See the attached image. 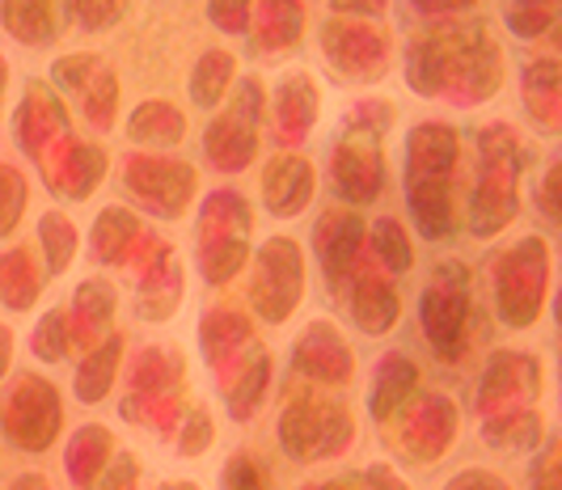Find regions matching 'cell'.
<instances>
[{
    "mask_svg": "<svg viewBox=\"0 0 562 490\" xmlns=\"http://www.w3.org/2000/svg\"><path fill=\"white\" fill-rule=\"evenodd\" d=\"M406 81L423 98H449L452 106H479L504 86V52L482 22H445L423 30L406 52Z\"/></svg>",
    "mask_w": 562,
    "mask_h": 490,
    "instance_id": "cell-1",
    "label": "cell"
},
{
    "mask_svg": "<svg viewBox=\"0 0 562 490\" xmlns=\"http://www.w3.org/2000/svg\"><path fill=\"white\" fill-rule=\"evenodd\" d=\"M457 136L449 123H415L406 140V203L427 241L452 232V161Z\"/></svg>",
    "mask_w": 562,
    "mask_h": 490,
    "instance_id": "cell-2",
    "label": "cell"
},
{
    "mask_svg": "<svg viewBox=\"0 0 562 490\" xmlns=\"http://www.w3.org/2000/svg\"><path fill=\"white\" fill-rule=\"evenodd\" d=\"M479 186L470 200V225L479 237L499 232L516 212V178L525 166H533V148L512 132V123H486L479 136Z\"/></svg>",
    "mask_w": 562,
    "mask_h": 490,
    "instance_id": "cell-3",
    "label": "cell"
},
{
    "mask_svg": "<svg viewBox=\"0 0 562 490\" xmlns=\"http://www.w3.org/2000/svg\"><path fill=\"white\" fill-rule=\"evenodd\" d=\"M419 318L427 343L440 360L457 364L465 351V318H470V275L461 262H440L419 296Z\"/></svg>",
    "mask_w": 562,
    "mask_h": 490,
    "instance_id": "cell-4",
    "label": "cell"
},
{
    "mask_svg": "<svg viewBox=\"0 0 562 490\" xmlns=\"http://www.w3.org/2000/svg\"><path fill=\"white\" fill-rule=\"evenodd\" d=\"M546 275H550V250L546 237H525L507 250L495 266V288H499V318L507 326H529L541 314L546 300Z\"/></svg>",
    "mask_w": 562,
    "mask_h": 490,
    "instance_id": "cell-5",
    "label": "cell"
},
{
    "mask_svg": "<svg viewBox=\"0 0 562 490\" xmlns=\"http://www.w3.org/2000/svg\"><path fill=\"white\" fill-rule=\"evenodd\" d=\"M258 118H262V81L241 77V89L233 93L225 115H216L203 132V152L216 170L241 173L258 148Z\"/></svg>",
    "mask_w": 562,
    "mask_h": 490,
    "instance_id": "cell-6",
    "label": "cell"
},
{
    "mask_svg": "<svg viewBox=\"0 0 562 490\" xmlns=\"http://www.w3.org/2000/svg\"><path fill=\"white\" fill-rule=\"evenodd\" d=\"M254 309L267 321H283L305 296V254L292 237H267L258 246V271H254Z\"/></svg>",
    "mask_w": 562,
    "mask_h": 490,
    "instance_id": "cell-7",
    "label": "cell"
},
{
    "mask_svg": "<svg viewBox=\"0 0 562 490\" xmlns=\"http://www.w3.org/2000/svg\"><path fill=\"white\" fill-rule=\"evenodd\" d=\"M322 52L351 81H381L390 72V34L368 22L330 18L322 26Z\"/></svg>",
    "mask_w": 562,
    "mask_h": 490,
    "instance_id": "cell-8",
    "label": "cell"
},
{
    "mask_svg": "<svg viewBox=\"0 0 562 490\" xmlns=\"http://www.w3.org/2000/svg\"><path fill=\"white\" fill-rule=\"evenodd\" d=\"M123 182L148 212H157L166 220L182 216L195 195V170L182 166L178 157H127Z\"/></svg>",
    "mask_w": 562,
    "mask_h": 490,
    "instance_id": "cell-9",
    "label": "cell"
},
{
    "mask_svg": "<svg viewBox=\"0 0 562 490\" xmlns=\"http://www.w3.org/2000/svg\"><path fill=\"white\" fill-rule=\"evenodd\" d=\"M330 178H335L338 195L347 203L376 200V195H381V182H385L381 136L342 123V136H338V145H335V161H330Z\"/></svg>",
    "mask_w": 562,
    "mask_h": 490,
    "instance_id": "cell-10",
    "label": "cell"
},
{
    "mask_svg": "<svg viewBox=\"0 0 562 490\" xmlns=\"http://www.w3.org/2000/svg\"><path fill=\"white\" fill-rule=\"evenodd\" d=\"M56 398H59L56 389L47 380H38V376H22L13 385L9 402H4V428H9V440L18 448L38 453V448H47L56 440V428H59L56 419H38V410H59Z\"/></svg>",
    "mask_w": 562,
    "mask_h": 490,
    "instance_id": "cell-11",
    "label": "cell"
},
{
    "mask_svg": "<svg viewBox=\"0 0 562 490\" xmlns=\"http://www.w3.org/2000/svg\"><path fill=\"white\" fill-rule=\"evenodd\" d=\"M56 86L81 98V111L93 127H111L114 123V72L102 68L98 56H68L56 64Z\"/></svg>",
    "mask_w": 562,
    "mask_h": 490,
    "instance_id": "cell-12",
    "label": "cell"
},
{
    "mask_svg": "<svg viewBox=\"0 0 562 490\" xmlns=\"http://www.w3.org/2000/svg\"><path fill=\"white\" fill-rule=\"evenodd\" d=\"M364 241V220L347 207H335V212H322L317 225H313V246H317V259H322V271L330 280V288L342 284V275L351 271V259Z\"/></svg>",
    "mask_w": 562,
    "mask_h": 490,
    "instance_id": "cell-13",
    "label": "cell"
},
{
    "mask_svg": "<svg viewBox=\"0 0 562 490\" xmlns=\"http://www.w3.org/2000/svg\"><path fill=\"white\" fill-rule=\"evenodd\" d=\"M313 200V166L305 157H276L262 170V207L280 220L301 216Z\"/></svg>",
    "mask_w": 562,
    "mask_h": 490,
    "instance_id": "cell-14",
    "label": "cell"
},
{
    "mask_svg": "<svg viewBox=\"0 0 562 490\" xmlns=\"http://www.w3.org/2000/svg\"><path fill=\"white\" fill-rule=\"evenodd\" d=\"M313 118H317V86L310 72H283L276 86V123H280V140L301 145L310 136Z\"/></svg>",
    "mask_w": 562,
    "mask_h": 490,
    "instance_id": "cell-15",
    "label": "cell"
},
{
    "mask_svg": "<svg viewBox=\"0 0 562 490\" xmlns=\"http://www.w3.org/2000/svg\"><path fill=\"white\" fill-rule=\"evenodd\" d=\"M296 364H301V373L322 376V380H347L351 376V355H347V346H342L330 321H313L310 334L296 346Z\"/></svg>",
    "mask_w": 562,
    "mask_h": 490,
    "instance_id": "cell-16",
    "label": "cell"
},
{
    "mask_svg": "<svg viewBox=\"0 0 562 490\" xmlns=\"http://www.w3.org/2000/svg\"><path fill=\"white\" fill-rule=\"evenodd\" d=\"M127 136H132L136 145L169 148L187 136V118H182V111H178L173 102L153 98V102H140V106L127 115Z\"/></svg>",
    "mask_w": 562,
    "mask_h": 490,
    "instance_id": "cell-17",
    "label": "cell"
},
{
    "mask_svg": "<svg viewBox=\"0 0 562 490\" xmlns=\"http://www.w3.org/2000/svg\"><path fill=\"white\" fill-rule=\"evenodd\" d=\"M520 86H525V106L537 118V127L541 132H559V59L554 56L533 59L525 68Z\"/></svg>",
    "mask_w": 562,
    "mask_h": 490,
    "instance_id": "cell-18",
    "label": "cell"
},
{
    "mask_svg": "<svg viewBox=\"0 0 562 490\" xmlns=\"http://www.w3.org/2000/svg\"><path fill=\"white\" fill-rule=\"evenodd\" d=\"M0 22L26 47H43V43L56 38V9H52V0H0Z\"/></svg>",
    "mask_w": 562,
    "mask_h": 490,
    "instance_id": "cell-19",
    "label": "cell"
},
{
    "mask_svg": "<svg viewBox=\"0 0 562 490\" xmlns=\"http://www.w3.org/2000/svg\"><path fill=\"white\" fill-rule=\"evenodd\" d=\"M233 77H237V56L233 52H221V47L203 52L195 59V68H191V102L203 106V111H216L228 98Z\"/></svg>",
    "mask_w": 562,
    "mask_h": 490,
    "instance_id": "cell-20",
    "label": "cell"
},
{
    "mask_svg": "<svg viewBox=\"0 0 562 490\" xmlns=\"http://www.w3.org/2000/svg\"><path fill=\"white\" fill-rule=\"evenodd\" d=\"M301 26H305L301 0H262L254 47H267V52L271 47H292V43H301Z\"/></svg>",
    "mask_w": 562,
    "mask_h": 490,
    "instance_id": "cell-21",
    "label": "cell"
},
{
    "mask_svg": "<svg viewBox=\"0 0 562 490\" xmlns=\"http://www.w3.org/2000/svg\"><path fill=\"white\" fill-rule=\"evenodd\" d=\"M415 385V364L394 351V355H381V368H376V380H372V419H390L397 406H402V394Z\"/></svg>",
    "mask_w": 562,
    "mask_h": 490,
    "instance_id": "cell-22",
    "label": "cell"
},
{
    "mask_svg": "<svg viewBox=\"0 0 562 490\" xmlns=\"http://www.w3.org/2000/svg\"><path fill=\"white\" fill-rule=\"evenodd\" d=\"M351 314H356V321L364 326V334H385V330L397 321V314H402V305H397V292L390 288V284L364 280V284L356 288Z\"/></svg>",
    "mask_w": 562,
    "mask_h": 490,
    "instance_id": "cell-23",
    "label": "cell"
},
{
    "mask_svg": "<svg viewBox=\"0 0 562 490\" xmlns=\"http://www.w3.org/2000/svg\"><path fill=\"white\" fill-rule=\"evenodd\" d=\"M119 351H123V339H106L93 355H85V364L77 368V398H81L85 406H93L106 398V389L114 385Z\"/></svg>",
    "mask_w": 562,
    "mask_h": 490,
    "instance_id": "cell-24",
    "label": "cell"
},
{
    "mask_svg": "<svg viewBox=\"0 0 562 490\" xmlns=\"http://www.w3.org/2000/svg\"><path fill=\"white\" fill-rule=\"evenodd\" d=\"M38 296V275L30 266V254L18 246V250H4L0 254V300L9 309H30Z\"/></svg>",
    "mask_w": 562,
    "mask_h": 490,
    "instance_id": "cell-25",
    "label": "cell"
},
{
    "mask_svg": "<svg viewBox=\"0 0 562 490\" xmlns=\"http://www.w3.org/2000/svg\"><path fill=\"white\" fill-rule=\"evenodd\" d=\"M136 237H140V220L132 212H123V207H106L98 216V225H93V254L102 262H119Z\"/></svg>",
    "mask_w": 562,
    "mask_h": 490,
    "instance_id": "cell-26",
    "label": "cell"
},
{
    "mask_svg": "<svg viewBox=\"0 0 562 490\" xmlns=\"http://www.w3.org/2000/svg\"><path fill=\"white\" fill-rule=\"evenodd\" d=\"M38 241H43V254H47V275H64L72 266L77 254V229L64 212H47L38 220Z\"/></svg>",
    "mask_w": 562,
    "mask_h": 490,
    "instance_id": "cell-27",
    "label": "cell"
},
{
    "mask_svg": "<svg viewBox=\"0 0 562 490\" xmlns=\"http://www.w3.org/2000/svg\"><path fill=\"white\" fill-rule=\"evenodd\" d=\"M559 22V0H504V26L516 38H541Z\"/></svg>",
    "mask_w": 562,
    "mask_h": 490,
    "instance_id": "cell-28",
    "label": "cell"
},
{
    "mask_svg": "<svg viewBox=\"0 0 562 490\" xmlns=\"http://www.w3.org/2000/svg\"><path fill=\"white\" fill-rule=\"evenodd\" d=\"M267 380H271V355H267V351H258L250 364H246L241 380L233 385V394H228V414H233V419H250L254 410L262 406Z\"/></svg>",
    "mask_w": 562,
    "mask_h": 490,
    "instance_id": "cell-29",
    "label": "cell"
},
{
    "mask_svg": "<svg viewBox=\"0 0 562 490\" xmlns=\"http://www.w3.org/2000/svg\"><path fill=\"white\" fill-rule=\"evenodd\" d=\"M372 250H376L381 266H390L397 275L415 266V250H411V241H406V232H402V225H397L394 216H381L372 225Z\"/></svg>",
    "mask_w": 562,
    "mask_h": 490,
    "instance_id": "cell-30",
    "label": "cell"
},
{
    "mask_svg": "<svg viewBox=\"0 0 562 490\" xmlns=\"http://www.w3.org/2000/svg\"><path fill=\"white\" fill-rule=\"evenodd\" d=\"M221 490H271V469L258 453L241 448L228 457L225 474H221Z\"/></svg>",
    "mask_w": 562,
    "mask_h": 490,
    "instance_id": "cell-31",
    "label": "cell"
},
{
    "mask_svg": "<svg viewBox=\"0 0 562 490\" xmlns=\"http://www.w3.org/2000/svg\"><path fill=\"white\" fill-rule=\"evenodd\" d=\"M26 212V178L9 166H0V237H9Z\"/></svg>",
    "mask_w": 562,
    "mask_h": 490,
    "instance_id": "cell-32",
    "label": "cell"
},
{
    "mask_svg": "<svg viewBox=\"0 0 562 490\" xmlns=\"http://www.w3.org/2000/svg\"><path fill=\"white\" fill-rule=\"evenodd\" d=\"M132 0H72V18L81 30H111Z\"/></svg>",
    "mask_w": 562,
    "mask_h": 490,
    "instance_id": "cell-33",
    "label": "cell"
},
{
    "mask_svg": "<svg viewBox=\"0 0 562 490\" xmlns=\"http://www.w3.org/2000/svg\"><path fill=\"white\" fill-rule=\"evenodd\" d=\"M254 18V0H207V22L225 34H241Z\"/></svg>",
    "mask_w": 562,
    "mask_h": 490,
    "instance_id": "cell-34",
    "label": "cell"
},
{
    "mask_svg": "<svg viewBox=\"0 0 562 490\" xmlns=\"http://www.w3.org/2000/svg\"><path fill=\"white\" fill-rule=\"evenodd\" d=\"M77 305L89 314V326H102L114 314V288L106 280H85L77 288Z\"/></svg>",
    "mask_w": 562,
    "mask_h": 490,
    "instance_id": "cell-35",
    "label": "cell"
},
{
    "mask_svg": "<svg viewBox=\"0 0 562 490\" xmlns=\"http://www.w3.org/2000/svg\"><path fill=\"white\" fill-rule=\"evenodd\" d=\"M207 444H212V414H207V406H191L178 453L182 457H199V453H207Z\"/></svg>",
    "mask_w": 562,
    "mask_h": 490,
    "instance_id": "cell-36",
    "label": "cell"
},
{
    "mask_svg": "<svg viewBox=\"0 0 562 490\" xmlns=\"http://www.w3.org/2000/svg\"><path fill=\"white\" fill-rule=\"evenodd\" d=\"M34 351H38L43 360H56L59 351H64V318H59V314H47V318L38 321V334H34Z\"/></svg>",
    "mask_w": 562,
    "mask_h": 490,
    "instance_id": "cell-37",
    "label": "cell"
},
{
    "mask_svg": "<svg viewBox=\"0 0 562 490\" xmlns=\"http://www.w3.org/2000/svg\"><path fill=\"white\" fill-rule=\"evenodd\" d=\"M537 207L546 212L550 225H559V166H550L546 178H541V186H537Z\"/></svg>",
    "mask_w": 562,
    "mask_h": 490,
    "instance_id": "cell-38",
    "label": "cell"
},
{
    "mask_svg": "<svg viewBox=\"0 0 562 490\" xmlns=\"http://www.w3.org/2000/svg\"><path fill=\"white\" fill-rule=\"evenodd\" d=\"M330 9H335L338 18L351 13V18L360 22V18H381V13L390 9V0H330Z\"/></svg>",
    "mask_w": 562,
    "mask_h": 490,
    "instance_id": "cell-39",
    "label": "cell"
},
{
    "mask_svg": "<svg viewBox=\"0 0 562 490\" xmlns=\"http://www.w3.org/2000/svg\"><path fill=\"white\" fill-rule=\"evenodd\" d=\"M415 13H427V18H449V13H465L474 9L479 0H411Z\"/></svg>",
    "mask_w": 562,
    "mask_h": 490,
    "instance_id": "cell-40",
    "label": "cell"
},
{
    "mask_svg": "<svg viewBox=\"0 0 562 490\" xmlns=\"http://www.w3.org/2000/svg\"><path fill=\"white\" fill-rule=\"evenodd\" d=\"M119 465H123V469H114V482L106 490H132L136 474H140V465H136V457H132V453H123V457H119Z\"/></svg>",
    "mask_w": 562,
    "mask_h": 490,
    "instance_id": "cell-41",
    "label": "cell"
},
{
    "mask_svg": "<svg viewBox=\"0 0 562 490\" xmlns=\"http://www.w3.org/2000/svg\"><path fill=\"white\" fill-rule=\"evenodd\" d=\"M554 465H559V444H550L546 461L537 469V490H554Z\"/></svg>",
    "mask_w": 562,
    "mask_h": 490,
    "instance_id": "cell-42",
    "label": "cell"
},
{
    "mask_svg": "<svg viewBox=\"0 0 562 490\" xmlns=\"http://www.w3.org/2000/svg\"><path fill=\"white\" fill-rule=\"evenodd\" d=\"M9 355H13V334L9 326H0V376L9 373Z\"/></svg>",
    "mask_w": 562,
    "mask_h": 490,
    "instance_id": "cell-43",
    "label": "cell"
}]
</instances>
